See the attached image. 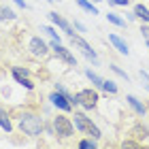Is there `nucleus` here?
<instances>
[{
	"mask_svg": "<svg viewBox=\"0 0 149 149\" xmlns=\"http://www.w3.org/2000/svg\"><path fill=\"white\" fill-rule=\"evenodd\" d=\"M145 45H147V47H149V38H147V40H145Z\"/></svg>",
	"mask_w": 149,
	"mask_h": 149,
	"instance_id": "cd10ccee",
	"label": "nucleus"
},
{
	"mask_svg": "<svg viewBox=\"0 0 149 149\" xmlns=\"http://www.w3.org/2000/svg\"><path fill=\"white\" fill-rule=\"evenodd\" d=\"M0 128H2V130L6 132V134H11L13 132V124H11V117L9 115H6L2 109H0Z\"/></svg>",
	"mask_w": 149,
	"mask_h": 149,
	"instance_id": "2eb2a0df",
	"label": "nucleus"
},
{
	"mask_svg": "<svg viewBox=\"0 0 149 149\" xmlns=\"http://www.w3.org/2000/svg\"><path fill=\"white\" fill-rule=\"evenodd\" d=\"M49 19H51V22H53V24H56L60 30L64 32L66 36H72V34H74V28H72V24H68V22H66V19L62 17V15H60V13L51 11V13H49Z\"/></svg>",
	"mask_w": 149,
	"mask_h": 149,
	"instance_id": "9d476101",
	"label": "nucleus"
},
{
	"mask_svg": "<svg viewBox=\"0 0 149 149\" xmlns=\"http://www.w3.org/2000/svg\"><path fill=\"white\" fill-rule=\"evenodd\" d=\"M109 68H111V70H113L115 74H119V77H121V79H126V81H130V77H128V72H126V70H121V68H119V66H117V64H111V66H109Z\"/></svg>",
	"mask_w": 149,
	"mask_h": 149,
	"instance_id": "412c9836",
	"label": "nucleus"
},
{
	"mask_svg": "<svg viewBox=\"0 0 149 149\" xmlns=\"http://www.w3.org/2000/svg\"><path fill=\"white\" fill-rule=\"evenodd\" d=\"M107 19L113 24V26H119V28H126V19L119 17L117 13H107Z\"/></svg>",
	"mask_w": 149,
	"mask_h": 149,
	"instance_id": "a211bd4d",
	"label": "nucleus"
},
{
	"mask_svg": "<svg viewBox=\"0 0 149 149\" xmlns=\"http://www.w3.org/2000/svg\"><path fill=\"white\" fill-rule=\"evenodd\" d=\"M92 2H100V0H92Z\"/></svg>",
	"mask_w": 149,
	"mask_h": 149,
	"instance_id": "c85d7f7f",
	"label": "nucleus"
},
{
	"mask_svg": "<svg viewBox=\"0 0 149 149\" xmlns=\"http://www.w3.org/2000/svg\"><path fill=\"white\" fill-rule=\"evenodd\" d=\"M145 85H147V90H149V83H145Z\"/></svg>",
	"mask_w": 149,
	"mask_h": 149,
	"instance_id": "7c9ffc66",
	"label": "nucleus"
},
{
	"mask_svg": "<svg viewBox=\"0 0 149 149\" xmlns=\"http://www.w3.org/2000/svg\"><path fill=\"white\" fill-rule=\"evenodd\" d=\"M147 113H149V104H147Z\"/></svg>",
	"mask_w": 149,
	"mask_h": 149,
	"instance_id": "c756f323",
	"label": "nucleus"
},
{
	"mask_svg": "<svg viewBox=\"0 0 149 149\" xmlns=\"http://www.w3.org/2000/svg\"><path fill=\"white\" fill-rule=\"evenodd\" d=\"M111 6H128L130 4V0H109Z\"/></svg>",
	"mask_w": 149,
	"mask_h": 149,
	"instance_id": "b1692460",
	"label": "nucleus"
},
{
	"mask_svg": "<svg viewBox=\"0 0 149 149\" xmlns=\"http://www.w3.org/2000/svg\"><path fill=\"white\" fill-rule=\"evenodd\" d=\"M11 74H13V79H15L22 87H26V90H34V83H32V79H30V70L28 68H24V66H13Z\"/></svg>",
	"mask_w": 149,
	"mask_h": 149,
	"instance_id": "0eeeda50",
	"label": "nucleus"
},
{
	"mask_svg": "<svg viewBox=\"0 0 149 149\" xmlns=\"http://www.w3.org/2000/svg\"><path fill=\"white\" fill-rule=\"evenodd\" d=\"M49 47L53 49V53H56V56H58L60 60H62L64 64H68V66H77V60H74V56L70 53V49H66V47H64L62 43H60V40L53 38Z\"/></svg>",
	"mask_w": 149,
	"mask_h": 149,
	"instance_id": "423d86ee",
	"label": "nucleus"
},
{
	"mask_svg": "<svg viewBox=\"0 0 149 149\" xmlns=\"http://www.w3.org/2000/svg\"><path fill=\"white\" fill-rule=\"evenodd\" d=\"M28 49H30V53H32L34 58H45L47 53H49V47H47V43H45L40 36H32V38H30Z\"/></svg>",
	"mask_w": 149,
	"mask_h": 149,
	"instance_id": "1a4fd4ad",
	"label": "nucleus"
},
{
	"mask_svg": "<svg viewBox=\"0 0 149 149\" xmlns=\"http://www.w3.org/2000/svg\"><path fill=\"white\" fill-rule=\"evenodd\" d=\"M70 38V47H74V49H79L83 56L90 60L92 64H98V56H96V51L92 49V45L87 43V40L81 36V34H72V36H68Z\"/></svg>",
	"mask_w": 149,
	"mask_h": 149,
	"instance_id": "39448f33",
	"label": "nucleus"
},
{
	"mask_svg": "<svg viewBox=\"0 0 149 149\" xmlns=\"http://www.w3.org/2000/svg\"><path fill=\"white\" fill-rule=\"evenodd\" d=\"M53 132H56V136L60 141H66L70 139L74 134V124L70 117H66V115H58V117H53Z\"/></svg>",
	"mask_w": 149,
	"mask_h": 149,
	"instance_id": "20e7f679",
	"label": "nucleus"
},
{
	"mask_svg": "<svg viewBox=\"0 0 149 149\" xmlns=\"http://www.w3.org/2000/svg\"><path fill=\"white\" fill-rule=\"evenodd\" d=\"M47 2H62V0H47Z\"/></svg>",
	"mask_w": 149,
	"mask_h": 149,
	"instance_id": "bb28decb",
	"label": "nucleus"
},
{
	"mask_svg": "<svg viewBox=\"0 0 149 149\" xmlns=\"http://www.w3.org/2000/svg\"><path fill=\"white\" fill-rule=\"evenodd\" d=\"M134 15H136V19H141L143 24H149V6L134 4Z\"/></svg>",
	"mask_w": 149,
	"mask_h": 149,
	"instance_id": "ddd939ff",
	"label": "nucleus"
},
{
	"mask_svg": "<svg viewBox=\"0 0 149 149\" xmlns=\"http://www.w3.org/2000/svg\"><path fill=\"white\" fill-rule=\"evenodd\" d=\"M79 147L81 149H96L98 147V143H96V139H83V141H79Z\"/></svg>",
	"mask_w": 149,
	"mask_h": 149,
	"instance_id": "aec40b11",
	"label": "nucleus"
},
{
	"mask_svg": "<svg viewBox=\"0 0 149 149\" xmlns=\"http://www.w3.org/2000/svg\"><path fill=\"white\" fill-rule=\"evenodd\" d=\"M49 100H51V104H53V107H58V109H60V111H64V113L72 111V98H68L66 94L58 92V90L49 94Z\"/></svg>",
	"mask_w": 149,
	"mask_h": 149,
	"instance_id": "6e6552de",
	"label": "nucleus"
},
{
	"mask_svg": "<svg viewBox=\"0 0 149 149\" xmlns=\"http://www.w3.org/2000/svg\"><path fill=\"white\" fill-rule=\"evenodd\" d=\"M109 43L115 47V49H117L121 56H128V53H130V49H128V43L121 36H117V34H113V32H109Z\"/></svg>",
	"mask_w": 149,
	"mask_h": 149,
	"instance_id": "9b49d317",
	"label": "nucleus"
},
{
	"mask_svg": "<svg viewBox=\"0 0 149 149\" xmlns=\"http://www.w3.org/2000/svg\"><path fill=\"white\" fill-rule=\"evenodd\" d=\"M102 90L109 92V94H117V83L111 81V79H104V81H102Z\"/></svg>",
	"mask_w": 149,
	"mask_h": 149,
	"instance_id": "6ab92c4d",
	"label": "nucleus"
},
{
	"mask_svg": "<svg viewBox=\"0 0 149 149\" xmlns=\"http://www.w3.org/2000/svg\"><path fill=\"white\" fill-rule=\"evenodd\" d=\"M13 2H15V4L19 6V9H24V11L28 9V2H26V0H13Z\"/></svg>",
	"mask_w": 149,
	"mask_h": 149,
	"instance_id": "393cba45",
	"label": "nucleus"
},
{
	"mask_svg": "<svg viewBox=\"0 0 149 149\" xmlns=\"http://www.w3.org/2000/svg\"><path fill=\"white\" fill-rule=\"evenodd\" d=\"M19 119V130H22L26 136H32V139H36L43 134V119L38 117V115L34 113H24L22 117H17Z\"/></svg>",
	"mask_w": 149,
	"mask_h": 149,
	"instance_id": "f257e3e1",
	"label": "nucleus"
},
{
	"mask_svg": "<svg viewBox=\"0 0 149 149\" xmlns=\"http://www.w3.org/2000/svg\"><path fill=\"white\" fill-rule=\"evenodd\" d=\"M141 32H143V36H145V40L149 38V26L145 24V26H141Z\"/></svg>",
	"mask_w": 149,
	"mask_h": 149,
	"instance_id": "a878e982",
	"label": "nucleus"
},
{
	"mask_svg": "<svg viewBox=\"0 0 149 149\" xmlns=\"http://www.w3.org/2000/svg\"><path fill=\"white\" fill-rule=\"evenodd\" d=\"M77 2L79 9H83L85 13H90V15H98V9H96V4H92L90 0H74Z\"/></svg>",
	"mask_w": 149,
	"mask_h": 149,
	"instance_id": "4468645a",
	"label": "nucleus"
},
{
	"mask_svg": "<svg viewBox=\"0 0 149 149\" xmlns=\"http://www.w3.org/2000/svg\"><path fill=\"white\" fill-rule=\"evenodd\" d=\"M40 32H47L51 38H56V40H60V36H58V32L51 28V26H40Z\"/></svg>",
	"mask_w": 149,
	"mask_h": 149,
	"instance_id": "4be33fe9",
	"label": "nucleus"
},
{
	"mask_svg": "<svg viewBox=\"0 0 149 149\" xmlns=\"http://www.w3.org/2000/svg\"><path fill=\"white\" fill-rule=\"evenodd\" d=\"M72 124H74V128H77L79 132L87 134V136H92V139H102V132L98 130V126L94 124V121L87 117L85 113H74V115H72Z\"/></svg>",
	"mask_w": 149,
	"mask_h": 149,
	"instance_id": "f03ea898",
	"label": "nucleus"
},
{
	"mask_svg": "<svg viewBox=\"0 0 149 149\" xmlns=\"http://www.w3.org/2000/svg\"><path fill=\"white\" fill-rule=\"evenodd\" d=\"M126 102H128V104H130L132 109H134V113H136V115H141V117H145V115H147V107H145L143 102H141V100H139L136 96L128 94V96H126Z\"/></svg>",
	"mask_w": 149,
	"mask_h": 149,
	"instance_id": "f8f14e48",
	"label": "nucleus"
},
{
	"mask_svg": "<svg viewBox=\"0 0 149 149\" xmlns=\"http://www.w3.org/2000/svg\"><path fill=\"white\" fill-rule=\"evenodd\" d=\"M85 77L92 81V85H94V87H102V81H104V79L100 77V74H96L92 68H85Z\"/></svg>",
	"mask_w": 149,
	"mask_h": 149,
	"instance_id": "f3484780",
	"label": "nucleus"
},
{
	"mask_svg": "<svg viewBox=\"0 0 149 149\" xmlns=\"http://www.w3.org/2000/svg\"><path fill=\"white\" fill-rule=\"evenodd\" d=\"M15 17H17V15H15V11H13V9L0 4V22H13Z\"/></svg>",
	"mask_w": 149,
	"mask_h": 149,
	"instance_id": "dca6fc26",
	"label": "nucleus"
},
{
	"mask_svg": "<svg viewBox=\"0 0 149 149\" xmlns=\"http://www.w3.org/2000/svg\"><path fill=\"white\" fill-rule=\"evenodd\" d=\"M72 28H74V30H79V34H85V32H87V28H85V26L81 24V22H77V19L72 22Z\"/></svg>",
	"mask_w": 149,
	"mask_h": 149,
	"instance_id": "5701e85b",
	"label": "nucleus"
},
{
	"mask_svg": "<svg viewBox=\"0 0 149 149\" xmlns=\"http://www.w3.org/2000/svg\"><path fill=\"white\" fill-rule=\"evenodd\" d=\"M98 100H100L98 92L92 90V87H87V90H79L77 94H74L72 104H81L83 109L92 111V109H96V107H98Z\"/></svg>",
	"mask_w": 149,
	"mask_h": 149,
	"instance_id": "7ed1b4c3",
	"label": "nucleus"
}]
</instances>
